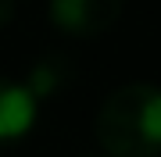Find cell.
Instances as JSON below:
<instances>
[{
	"instance_id": "8992f818",
	"label": "cell",
	"mask_w": 161,
	"mask_h": 157,
	"mask_svg": "<svg viewBox=\"0 0 161 157\" xmlns=\"http://www.w3.org/2000/svg\"><path fill=\"white\" fill-rule=\"evenodd\" d=\"M93 157H104V154H93Z\"/></svg>"
},
{
	"instance_id": "277c9868",
	"label": "cell",
	"mask_w": 161,
	"mask_h": 157,
	"mask_svg": "<svg viewBox=\"0 0 161 157\" xmlns=\"http://www.w3.org/2000/svg\"><path fill=\"white\" fill-rule=\"evenodd\" d=\"M64 82H68V68H64V61H61V57H47V61H40V64L29 71L25 86L32 89L36 100H47L50 93H58Z\"/></svg>"
},
{
	"instance_id": "7a4b0ae2",
	"label": "cell",
	"mask_w": 161,
	"mask_h": 157,
	"mask_svg": "<svg viewBox=\"0 0 161 157\" xmlns=\"http://www.w3.org/2000/svg\"><path fill=\"white\" fill-rule=\"evenodd\" d=\"M54 29H61L64 36H90L108 32L111 25H118L122 18V0H50L47 7Z\"/></svg>"
},
{
	"instance_id": "5b68a950",
	"label": "cell",
	"mask_w": 161,
	"mask_h": 157,
	"mask_svg": "<svg viewBox=\"0 0 161 157\" xmlns=\"http://www.w3.org/2000/svg\"><path fill=\"white\" fill-rule=\"evenodd\" d=\"M14 18V0H0V29Z\"/></svg>"
},
{
	"instance_id": "6da1fadb",
	"label": "cell",
	"mask_w": 161,
	"mask_h": 157,
	"mask_svg": "<svg viewBox=\"0 0 161 157\" xmlns=\"http://www.w3.org/2000/svg\"><path fill=\"white\" fill-rule=\"evenodd\" d=\"M93 128L104 157H161V86L129 82L115 89Z\"/></svg>"
},
{
	"instance_id": "3957f363",
	"label": "cell",
	"mask_w": 161,
	"mask_h": 157,
	"mask_svg": "<svg viewBox=\"0 0 161 157\" xmlns=\"http://www.w3.org/2000/svg\"><path fill=\"white\" fill-rule=\"evenodd\" d=\"M36 118H40V100L32 97V89L25 82L0 79V150L22 143L36 128Z\"/></svg>"
}]
</instances>
